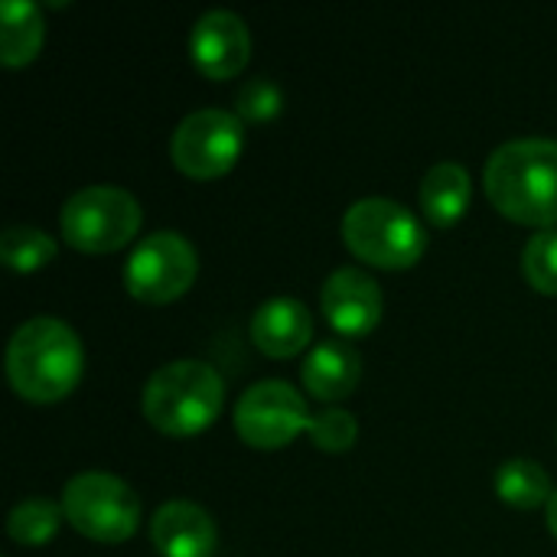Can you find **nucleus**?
Here are the masks:
<instances>
[{
	"mask_svg": "<svg viewBox=\"0 0 557 557\" xmlns=\"http://www.w3.org/2000/svg\"><path fill=\"white\" fill-rule=\"evenodd\" d=\"M245 147V121L235 111L199 108L186 114L170 140L173 166L189 180H215L225 176Z\"/></svg>",
	"mask_w": 557,
	"mask_h": 557,
	"instance_id": "7",
	"label": "nucleus"
},
{
	"mask_svg": "<svg viewBox=\"0 0 557 557\" xmlns=\"http://www.w3.org/2000/svg\"><path fill=\"white\" fill-rule=\"evenodd\" d=\"M307 437L323 454H346V450H352V444L359 437V424H356V418L349 411L326 408V411L310 418Z\"/></svg>",
	"mask_w": 557,
	"mask_h": 557,
	"instance_id": "21",
	"label": "nucleus"
},
{
	"mask_svg": "<svg viewBox=\"0 0 557 557\" xmlns=\"http://www.w3.org/2000/svg\"><path fill=\"white\" fill-rule=\"evenodd\" d=\"M300 379L317 401H343L356 392L362 379V359L349 343L326 339L310 349V356L300 366Z\"/></svg>",
	"mask_w": 557,
	"mask_h": 557,
	"instance_id": "14",
	"label": "nucleus"
},
{
	"mask_svg": "<svg viewBox=\"0 0 557 557\" xmlns=\"http://www.w3.org/2000/svg\"><path fill=\"white\" fill-rule=\"evenodd\" d=\"M490 202L512 222L532 228L557 225V140L519 137L496 147L483 170Z\"/></svg>",
	"mask_w": 557,
	"mask_h": 557,
	"instance_id": "1",
	"label": "nucleus"
},
{
	"mask_svg": "<svg viewBox=\"0 0 557 557\" xmlns=\"http://www.w3.org/2000/svg\"><path fill=\"white\" fill-rule=\"evenodd\" d=\"M522 274L539 294H557V228H542L522 251Z\"/></svg>",
	"mask_w": 557,
	"mask_h": 557,
	"instance_id": "20",
	"label": "nucleus"
},
{
	"mask_svg": "<svg viewBox=\"0 0 557 557\" xmlns=\"http://www.w3.org/2000/svg\"><path fill=\"white\" fill-rule=\"evenodd\" d=\"M189 55L206 78H235L251 59V33L238 13L209 10L196 20L189 33Z\"/></svg>",
	"mask_w": 557,
	"mask_h": 557,
	"instance_id": "10",
	"label": "nucleus"
},
{
	"mask_svg": "<svg viewBox=\"0 0 557 557\" xmlns=\"http://www.w3.org/2000/svg\"><path fill=\"white\" fill-rule=\"evenodd\" d=\"M548 532L557 539V490L555 496H552V503H548Z\"/></svg>",
	"mask_w": 557,
	"mask_h": 557,
	"instance_id": "23",
	"label": "nucleus"
},
{
	"mask_svg": "<svg viewBox=\"0 0 557 557\" xmlns=\"http://www.w3.org/2000/svg\"><path fill=\"white\" fill-rule=\"evenodd\" d=\"M62 512L78 535L101 545H121L140 525L137 493L121 476L101 470L78 473L65 483Z\"/></svg>",
	"mask_w": 557,
	"mask_h": 557,
	"instance_id": "6",
	"label": "nucleus"
},
{
	"mask_svg": "<svg viewBox=\"0 0 557 557\" xmlns=\"http://www.w3.org/2000/svg\"><path fill=\"white\" fill-rule=\"evenodd\" d=\"M85 372L78 333L55 317L20 323L7 346V379L13 392L33 405H52L75 392Z\"/></svg>",
	"mask_w": 557,
	"mask_h": 557,
	"instance_id": "2",
	"label": "nucleus"
},
{
	"mask_svg": "<svg viewBox=\"0 0 557 557\" xmlns=\"http://www.w3.org/2000/svg\"><path fill=\"white\" fill-rule=\"evenodd\" d=\"M493 486H496V496L512 509H539V506H548L555 496L548 470L525 457L503 463L496 470Z\"/></svg>",
	"mask_w": 557,
	"mask_h": 557,
	"instance_id": "17",
	"label": "nucleus"
},
{
	"mask_svg": "<svg viewBox=\"0 0 557 557\" xmlns=\"http://www.w3.org/2000/svg\"><path fill=\"white\" fill-rule=\"evenodd\" d=\"M313 339V317L294 297H274L251 317V343L271 359H290Z\"/></svg>",
	"mask_w": 557,
	"mask_h": 557,
	"instance_id": "13",
	"label": "nucleus"
},
{
	"mask_svg": "<svg viewBox=\"0 0 557 557\" xmlns=\"http://www.w3.org/2000/svg\"><path fill=\"white\" fill-rule=\"evenodd\" d=\"M307 428L310 411L304 395L281 379L251 385L235 405V434L255 450H281L294 444Z\"/></svg>",
	"mask_w": 557,
	"mask_h": 557,
	"instance_id": "9",
	"label": "nucleus"
},
{
	"mask_svg": "<svg viewBox=\"0 0 557 557\" xmlns=\"http://www.w3.org/2000/svg\"><path fill=\"white\" fill-rule=\"evenodd\" d=\"M65 512L62 503H52L46 496H29L23 503H16L7 516V535L23 545V548H42L46 542L55 539L59 525H62Z\"/></svg>",
	"mask_w": 557,
	"mask_h": 557,
	"instance_id": "18",
	"label": "nucleus"
},
{
	"mask_svg": "<svg viewBox=\"0 0 557 557\" xmlns=\"http://www.w3.org/2000/svg\"><path fill=\"white\" fill-rule=\"evenodd\" d=\"M55 258V242L33 225H10L0 235V261L16 274H33Z\"/></svg>",
	"mask_w": 557,
	"mask_h": 557,
	"instance_id": "19",
	"label": "nucleus"
},
{
	"mask_svg": "<svg viewBox=\"0 0 557 557\" xmlns=\"http://www.w3.org/2000/svg\"><path fill=\"white\" fill-rule=\"evenodd\" d=\"M343 242L359 261L385 271L414 268L428 248V235L414 212L385 196H369L346 209Z\"/></svg>",
	"mask_w": 557,
	"mask_h": 557,
	"instance_id": "4",
	"label": "nucleus"
},
{
	"mask_svg": "<svg viewBox=\"0 0 557 557\" xmlns=\"http://www.w3.org/2000/svg\"><path fill=\"white\" fill-rule=\"evenodd\" d=\"M470 196H473V186H470V173L467 166L454 163V160H444V163H434L424 180H421V189H418V199H421V212L431 225L437 228H450L463 219L467 206H470Z\"/></svg>",
	"mask_w": 557,
	"mask_h": 557,
	"instance_id": "15",
	"label": "nucleus"
},
{
	"mask_svg": "<svg viewBox=\"0 0 557 557\" xmlns=\"http://www.w3.org/2000/svg\"><path fill=\"white\" fill-rule=\"evenodd\" d=\"M225 405L222 375L199 359L160 366L144 385V418L166 437H193L215 424Z\"/></svg>",
	"mask_w": 557,
	"mask_h": 557,
	"instance_id": "3",
	"label": "nucleus"
},
{
	"mask_svg": "<svg viewBox=\"0 0 557 557\" xmlns=\"http://www.w3.org/2000/svg\"><path fill=\"white\" fill-rule=\"evenodd\" d=\"M281 88L271 78H248L235 95V114L248 124H264L281 114Z\"/></svg>",
	"mask_w": 557,
	"mask_h": 557,
	"instance_id": "22",
	"label": "nucleus"
},
{
	"mask_svg": "<svg viewBox=\"0 0 557 557\" xmlns=\"http://www.w3.org/2000/svg\"><path fill=\"white\" fill-rule=\"evenodd\" d=\"M140 202L121 186H85L72 193L59 212L65 245L85 255H111L140 232Z\"/></svg>",
	"mask_w": 557,
	"mask_h": 557,
	"instance_id": "5",
	"label": "nucleus"
},
{
	"mask_svg": "<svg viewBox=\"0 0 557 557\" xmlns=\"http://www.w3.org/2000/svg\"><path fill=\"white\" fill-rule=\"evenodd\" d=\"M46 26L42 10L29 0H3L0 3V62L7 69H20L33 62L42 49Z\"/></svg>",
	"mask_w": 557,
	"mask_h": 557,
	"instance_id": "16",
	"label": "nucleus"
},
{
	"mask_svg": "<svg viewBox=\"0 0 557 557\" xmlns=\"http://www.w3.org/2000/svg\"><path fill=\"white\" fill-rule=\"evenodd\" d=\"M199 274L196 248L180 232H153L134 245L124 264V287L140 304L180 300Z\"/></svg>",
	"mask_w": 557,
	"mask_h": 557,
	"instance_id": "8",
	"label": "nucleus"
},
{
	"mask_svg": "<svg viewBox=\"0 0 557 557\" xmlns=\"http://www.w3.org/2000/svg\"><path fill=\"white\" fill-rule=\"evenodd\" d=\"M320 307L326 313V323L339 336L359 339L379 326L385 300L372 274H366L362 268H339L326 277L320 290Z\"/></svg>",
	"mask_w": 557,
	"mask_h": 557,
	"instance_id": "11",
	"label": "nucleus"
},
{
	"mask_svg": "<svg viewBox=\"0 0 557 557\" xmlns=\"http://www.w3.org/2000/svg\"><path fill=\"white\" fill-rule=\"evenodd\" d=\"M150 545L160 557H212L219 535L202 506L170 499L150 519Z\"/></svg>",
	"mask_w": 557,
	"mask_h": 557,
	"instance_id": "12",
	"label": "nucleus"
}]
</instances>
